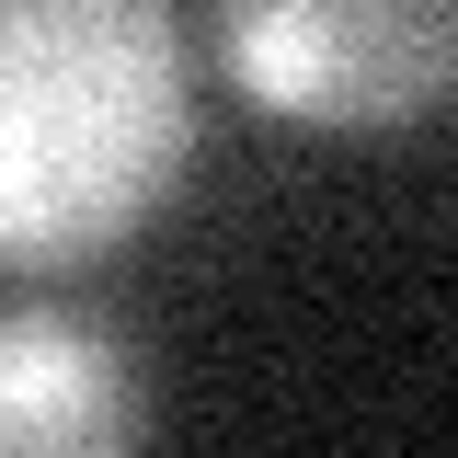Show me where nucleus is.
I'll use <instances>...</instances> for the list:
<instances>
[{
	"label": "nucleus",
	"mask_w": 458,
	"mask_h": 458,
	"mask_svg": "<svg viewBox=\"0 0 458 458\" xmlns=\"http://www.w3.org/2000/svg\"><path fill=\"white\" fill-rule=\"evenodd\" d=\"M195 149L161 0H0V252L81 264L161 207Z\"/></svg>",
	"instance_id": "f257e3e1"
},
{
	"label": "nucleus",
	"mask_w": 458,
	"mask_h": 458,
	"mask_svg": "<svg viewBox=\"0 0 458 458\" xmlns=\"http://www.w3.org/2000/svg\"><path fill=\"white\" fill-rule=\"evenodd\" d=\"M229 81L298 126H412L458 92V0H218Z\"/></svg>",
	"instance_id": "f03ea898"
},
{
	"label": "nucleus",
	"mask_w": 458,
	"mask_h": 458,
	"mask_svg": "<svg viewBox=\"0 0 458 458\" xmlns=\"http://www.w3.org/2000/svg\"><path fill=\"white\" fill-rule=\"evenodd\" d=\"M149 436L138 355L81 310H12L0 321V458H104Z\"/></svg>",
	"instance_id": "7ed1b4c3"
}]
</instances>
